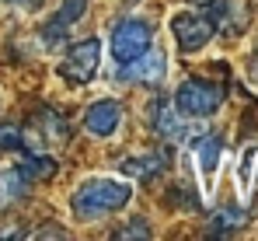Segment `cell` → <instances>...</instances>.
<instances>
[{"instance_id":"obj_18","label":"cell","mask_w":258,"mask_h":241,"mask_svg":"<svg viewBox=\"0 0 258 241\" xmlns=\"http://www.w3.org/2000/svg\"><path fill=\"white\" fill-rule=\"evenodd\" d=\"M192 4H210V0H192Z\"/></svg>"},{"instance_id":"obj_12","label":"cell","mask_w":258,"mask_h":241,"mask_svg":"<svg viewBox=\"0 0 258 241\" xmlns=\"http://www.w3.org/2000/svg\"><path fill=\"white\" fill-rule=\"evenodd\" d=\"M25 189H28V178H25L18 168H11V171H0V210L14 206V203L25 196Z\"/></svg>"},{"instance_id":"obj_17","label":"cell","mask_w":258,"mask_h":241,"mask_svg":"<svg viewBox=\"0 0 258 241\" xmlns=\"http://www.w3.org/2000/svg\"><path fill=\"white\" fill-rule=\"evenodd\" d=\"M4 4H21V7H39L42 0H4Z\"/></svg>"},{"instance_id":"obj_11","label":"cell","mask_w":258,"mask_h":241,"mask_svg":"<svg viewBox=\"0 0 258 241\" xmlns=\"http://www.w3.org/2000/svg\"><path fill=\"white\" fill-rule=\"evenodd\" d=\"M126 175H136V178H154L157 171L168 168V151H150V154H136V158H126L119 164Z\"/></svg>"},{"instance_id":"obj_4","label":"cell","mask_w":258,"mask_h":241,"mask_svg":"<svg viewBox=\"0 0 258 241\" xmlns=\"http://www.w3.org/2000/svg\"><path fill=\"white\" fill-rule=\"evenodd\" d=\"M213 32H216V25H213V18H206V14L181 11V14L171 18V35H174V42H178L181 53H199V49H206V42L213 39Z\"/></svg>"},{"instance_id":"obj_7","label":"cell","mask_w":258,"mask_h":241,"mask_svg":"<svg viewBox=\"0 0 258 241\" xmlns=\"http://www.w3.org/2000/svg\"><path fill=\"white\" fill-rule=\"evenodd\" d=\"M119 126H122V102L101 98V102L87 105V112H84V129L87 133H94V136H112Z\"/></svg>"},{"instance_id":"obj_13","label":"cell","mask_w":258,"mask_h":241,"mask_svg":"<svg viewBox=\"0 0 258 241\" xmlns=\"http://www.w3.org/2000/svg\"><path fill=\"white\" fill-rule=\"evenodd\" d=\"M237 227H244V210H220L213 220H210V231L213 234H230Z\"/></svg>"},{"instance_id":"obj_10","label":"cell","mask_w":258,"mask_h":241,"mask_svg":"<svg viewBox=\"0 0 258 241\" xmlns=\"http://www.w3.org/2000/svg\"><path fill=\"white\" fill-rule=\"evenodd\" d=\"M84 11H87V0H63V7L49 18V25L42 28L45 39L52 42V39H59V35H67V28H70V25H74Z\"/></svg>"},{"instance_id":"obj_9","label":"cell","mask_w":258,"mask_h":241,"mask_svg":"<svg viewBox=\"0 0 258 241\" xmlns=\"http://www.w3.org/2000/svg\"><path fill=\"white\" fill-rule=\"evenodd\" d=\"M185 116H178V109H174L168 98H157L154 105H150V126H154V133L161 136V140H181L185 136Z\"/></svg>"},{"instance_id":"obj_1","label":"cell","mask_w":258,"mask_h":241,"mask_svg":"<svg viewBox=\"0 0 258 241\" xmlns=\"http://www.w3.org/2000/svg\"><path fill=\"white\" fill-rule=\"evenodd\" d=\"M133 196V189H129L126 182H115V178H87L84 185H77V192H74V217L77 220H101V217H108V213H115V210H122Z\"/></svg>"},{"instance_id":"obj_15","label":"cell","mask_w":258,"mask_h":241,"mask_svg":"<svg viewBox=\"0 0 258 241\" xmlns=\"http://www.w3.org/2000/svg\"><path fill=\"white\" fill-rule=\"evenodd\" d=\"M115 238H150V227H147V220H133L126 224V231H115Z\"/></svg>"},{"instance_id":"obj_14","label":"cell","mask_w":258,"mask_h":241,"mask_svg":"<svg viewBox=\"0 0 258 241\" xmlns=\"http://www.w3.org/2000/svg\"><path fill=\"white\" fill-rule=\"evenodd\" d=\"M18 171L32 182V178H49L52 175V161L49 158H25L21 164H18Z\"/></svg>"},{"instance_id":"obj_3","label":"cell","mask_w":258,"mask_h":241,"mask_svg":"<svg viewBox=\"0 0 258 241\" xmlns=\"http://www.w3.org/2000/svg\"><path fill=\"white\" fill-rule=\"evenodd\" d=\"M150 45H154V28H150L147 18L115 21V28H112V60H115V67H126L129 60H136Z\"/></svg>"},{"instance_id":"obj_6","label":"cell","mask_w":258,"mask_h":241,"mask_svg":"<svg viewBox=\"0 0 258 241\" xmlns=\"http://www.w3.org/2000/svg\"><path fill=\"white\" fill-rule=\"evenodd\" d=\"M164 70H168L164 53L154 49V45H150L147 53H140L136 60H129L126 67H115L119 80H136V84H161V80H164Z\"/></svg>"},{"instance_id":"obj_5","label":"cell","mask_w":258,"mask_h":241,"mask_svg":"<svg viewBox=\"0 0 258 241\" xmlns=\"http://www.w3.org/2000/svg\"><path fill=\"white\" fill-rule=\"evenodd\" d=\"M98 63H101V42L84 39V42H77V45L67 49V56L59 63V74L70 80V84H87V80L98 74Z\"/></svg>"},{"instance_id":"obj_2","label":"cell","mask_w":258,"mask_h":241,"mask_svg":"<svg viewBox=\"0 0 258 241\" xmlns=\"http://www.w3.org/2000/svg\"><path fill=\"white\" fill-rule=\"evenodd\" d=\"M220 105H223V87L213 84V80L192 77L174 91V109L185 119H206V116H213Z\"/></svg>"},{"instance_id":"obj_8","label":"cell","mask_w":258,"mask_h":241,"mask_svg":"<svg viewBox=\"0 0 258 241\" xmlns=\"http://www.w3.org/2000/svg\"><path fill=\"white\" fill-rule=\"evenodd\" d=\"M192 154H196L199 168H203L206 185H213L216 168H220V154H223V136H220V133H213V129L196 133V136H192Z\"/></svg>"},{"instance_id":"obj_16","label":"cell","mask_w":258,"mask_h":241,"mask_svg":"<svg viewBox=\"0 0 258 241\" xmlns=\"http://www.w3.org/2000/svg\"><path fill=\"white\" fill-rule=\"evenodd\" d=\"M251 77L258 80V42H255V53H251Z\"/></svg>"}]
</instances>
